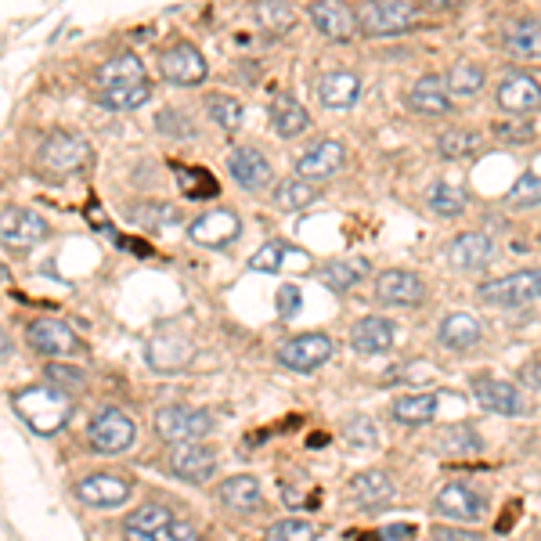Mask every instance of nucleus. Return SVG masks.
<instances>
[{
  "instance_id": "obj_1",
  "label": "nucleus",
  "mask_w": 541,
  "mask_h": 541,
  "mask_svg": "<svg viewBox=\"0 0 541 541\" xmlns=\"http://www.w3.org/2000/svg\"><path fill=\"white\" fill-rule=\"evenodd\" d=\"M152 94L148 87V76H145V65H141L138 55H123L109 58V62L98 69V98L105 109L112 112H130V109H141Z\"/></svg>"
},
{
  "instance_id": "obj_2",
  "label": "nucleus",
  "mask_w": 541,
  "mask_h": 541,
  "mask_svg": "<svg viewBox=\"0 0 541 541\" xmlns=\"http://www.w3.org/2000/svg\"><path fill=\"white\" fill-rule=\"evenodd\" d=\"M11 404L22 415V422H29V430L44 433V437L62 430L69 415H73V397H69V390H58V386H29V390L11 397Z\"/></svg>"
},
{
  "instance_id": "obj_3",
  "label": "nucleus",
  "mask_w": 541,
  "mask_h": 541,
  "mask_svg": "<svg viewBox=\"0 0 541 541\" xmlns=\"http://www.w3.org/2000/svg\"><path fill=\"white\" fill-rule=\"evenodd\" d=\"M419 22L415 0H365L358 8V26L368 37H397Z\"/></svg>"
},
{
  "instance_id": "obj_4",
  "label": "nucleus",
  "mask_w": 541,
  "mask_h": 541,
  "mask_svg": "<svg viewBox=\"0 0 541 541\" xmlns=\"http://www.w3.org/2000/svg\"><path fill=\"white\" fill-rule=\"evenodd\" d=\"M87 163H91V145L80 134H65V130L51 134L37 152L40 174L47 177H69L76 170H83Z\"/></svg>"
},
{
  "instance_id": "obj_5",
  "label": "nucleus",
  "mask_w": 541,
  "mask_h": 541,
  "mask_svg": "<svg viewBox=\"0 0 541 541\" xmlns=\"http://www.w3.org/2000/svg\"><path fill=\"white\" fill-rule=\"evenodd\" d=\"M213 412L206 408H188V404H170L156 412V433L166 444H184V441H202L213 433Z\"/></svg>"
},
{
  "instance_id": "obj_6",
  "label": "nucleus",
  "mask_w": 541,
  "mask_h": 541,
  "mask_svg": "<svg viewBox=\"0 0 541 541\" xmlns=\"http://www.w3.org/2000/svg\"><path fill=\"white\" fill-rule=\"evenodd\" d=\"M87 441H91V448L98 455H120V451H127L130 444L138 441V426L120 408H101L91 419V426H87Z\"/></svg>"
},
{
  "instance_id": "obj_7",
  "label": "nucleus",
  "mask_w": 541,
  "mask_h": 541,
  "mask_svg": "<svg viewBox=\"0 0 541 541\" xmlns=\"http://www.w3.org/2000/svg\"><path fill=\"white\" fill-rule=\"evenodd\" d=\"M477 296L487 303V307H505V311H513V307H523V303H531L541 296V271H516V275L491 278V282L480 285Z\"/></svg>"
},
{
  "instance_id": "obj_8",
  "label": "nucleus",
  "mask_w": 541,
  "mask_h": 541,
  "mask_svg": "<svg viewBox=\"0 0 541 541\" xmlns=\"http://www.w3.org/2000/svg\"><path fill=\"white\" fill-rule=\"evenodd\" d=\"M336 354L329 336H321V332H303V336H293V340H285L278 347V365L293 368V372H314L321 368L325 361Z\"/></svg>"
},
{
  "instance_id": "obj_9",
  "label": "nucleus",
  "mask_w": 541,
  "mask_h": 541,
  "mask_svg": "<svg viewBox=\"0 0 541 541\" xmlns=\"http://www.w3.org/2000/svg\"><path fill=\"white\" fill-rule=\"evenodd\" d=\"M47 239V221L40 213L22 210V206H4L0 213V242L4 249H33Z\"/></svg>"
},
{
  "instance_id": "obj_10",
  "label": "nucleus",
  "mask_w": 541,
  "mask_h": 541,
  "mask_svg": "<svg viewBox=\"0 0 541 541\" xmlns=\"http://www.w3.org/2000/svg\"><path fill=\"white\" fill-rule=\"evenodd\" d=\"M166 466H170L174 477L188 480V484H206V480H213V473H217V451L199 441H184V444H174Z\"/></svg>"
},
{
  "instance_id": "obj_11",
  "label": "nucleus",
  "mask_w": 541,
  "mask_h": 541,
  "mask_svg": "<svg viewBox=\"0 0 541 541\" xmlns=\"http://www.w3.org/2000/svg\"><path fill=\"white\" fill-rule=\"evenodd\" d=\"M159 73H163L166 83L195 87V83L206 80V58L199 55V47L174 44V47H166L163 58H159Z\"/></svg>"
},
{
  "instance_id": "obj_12",
  "label": "nucleus",
  "mask_w": 541,
  "mask_h": 541,
  "mask_svg": "<svg viewBox=\"0 0 541 541\" xmlns=\"http://www.w3.org/2000/svg\"><path fill=\"white\" fill-rule=\"evenodd\" d=\"M307 19L329 40H350L358 33V11H350L343 0H314L307 8Z\"/></svg>"
},
{
  "instance_id": "obj_13",
  "label": "nucleus",
  "mask_w": 541,
  "mask_h": 541,
  "mask_svg": "<svg viewBox=\"0 0 541 541\" xmlns=\"http://www.w3.org/2000/svg\"><path fill=\"white\" fill-rule=\"evenodd\" d=\"M433 509L437 516L444 520H455V523H477L484 516V495H477L473 487L466 484H444L433 498Z\"/></svg>"
},
{
  "instance_id": "obj_14",
  "label": "nucleus",
  "mask_w": 541,
  "mask_h": 541,
  "mask_svg": "<svg viewBox=\"0 0 541 541\" xmlns=\"http://www.w3.org/2000/svg\"><path fill=\"white\" fill-rule=\"evenodd\" d=\"M426 296V285L412 271H383L376 278V300L386 307H419Z\"/></svg>"
},
{
  "instance_id": "obj_15",
  "label": "nucleus",
  "mask_w": 541,
  "mask_h": 541,
  "mask_svg": "<svg viewBox=\"0 0 541 541\" xmlns=\"http://www.w3.org/2000/svg\"><path fill=\"white\" fill-rule=\"evenodd\" d=\"M239 217L231 210H210V213H202V217H195L192 228H188V239L199 242V246H213V249H221L228 246V242L239 239Z\"/></svg>"
},
{
  "instance_id": "obj_16",
  "label": "nucleus",
  "mask_w": 541,
  "mask_h": 541,
  "mask_svg": "<svg viewBox=\"0 0 541 541\" xmlns=\"http://www.w3.org/2000/svg\"><path fill=\"white\" fill-rule=\"evenodd\" d=\"M473 394L477 404L495 415H520L523 412V394L516 383H505L495 376H473Z\"/></svg>"
},
{
  "instance_id": "obj_17",
  "label": "nucleus",
  "mask_w": 541,
  "mask_h": 541,
  "mask_svg": "<svg viewBox=\"0 0 541 541\" xmlns=\"http://www.w3.org/2000/svg\"><path fill=\"white\" fill-rule=\"evenodd\" d=\"M29 343L37 354H47V358H58V354H76L80 350V340L76 332L58 318H37L29 325Z\"/></svg>"
},
{
  "instance_id": "obj_18",
  "label": "nucleus",
  "mask_w": 541,
  "mask_h": 541,
  "mask_svg": "<svg viewBox=\"0 0 541 541\" xmlns=\"http://www.w3.org/2000/svg\"><path fill=\"white\" fill-rule=\"evenodd\" d=\"M76 498L94 509H112V505H123L130 498V484L116 473H91L76 484Z\"/></svg>"
},
{
  "instance_id": "obj_19",
  "label": "nucleus",
  "mask_w": 541,
  "mask_h": 541,
  "mask_svg": "<svg viewBox=\"0 0 541 541\" xmlns=\"http://www.w3.org/2000/svg\"><path fill=\"white\" fill-rule=\"evenodd\" d=\"M343 156H347V152H343L340 141L321 138L296 159V174L307 177V181H325V177H332L343 166Z\"/></svg>"
},
{
  "instance_id": "obj_20",
  "label": "nucleus",
  "mask_w": 541,
  "mask_h": 541,
  "mask_svg": "<svg viewBox=\"0 0 541 541\" xmlns=\"http://www.w3.org/2000/svg\"><path fill=\"white\" fill-rule=\"evenodd\" d=\"M498 105H502L509 116H531L541 109V87L538 80L523 73H509L498 87Z\"/></svg>"
},
{
  "instance_id": "obj_21",
  "label": "nucleus",
  "mask_w": 541,
  "mask_h": 541,
  "mask_svg": "<svg viewBox=\"0 0 541 541\" xmlns=\"http://www.w3.org/2000/svg\"><path fill=\"white\" fill-rule=\"evenodd\" d=\"M350 498L361 505V509H368V513H376V509H383V505L394 502L397 487L394 480H390V473H383V469H368V473H358V477L350 480Z\"/></svg>"
},
{
  "instance_id": "obj_22",
  "label": "nucleus",
  "mask_w": 541,
  "mask_h": 541,
  "mask_svg": "<svg viewBox=\"0 0 541 541\" xmlns=\"http://www.w3.org/2000/svg\"><path fill=\"white\" fill-rule=\"evenodd\" d=\"M228 170H231V177H235V184L246 188V192H257V188H267V184H271V163L264 159V152H257V148H249V145L231 152Z\"/></svg>"
},
{
  "instance_id": "obj_23",
  "label": "nucleus",
  "mask_w": 541,
  "mask_h": 541,
  "mask_svg": "<svg viewBox=\"0 0 541 541\" xmlns=\"http://www.w3.org/2000/svg\"><path fill=\"white\" fill-rule=\"evenodd\" d=\"M307 267H311V257L303 249L289 246V242H267L249 257V271H267V275H275V271H307Z\"/></svg>"
},
{
  "instance_id": "obj_24",
  "label": "nucleus",
  "mask_w": 541,
  "mask_h": 541,
  "mask_svg": "<svg viewBox=\"0 0 541 541\" xmlns=\"http://www.w3.org/2000/svg\"><path fill=\"white\" fill-rule=\"evenodd\" d=\"M448 260L459 271H480L495 260V242L480 235V231H466V235H455L448 246Z\"/></svg>"
},
{
  "instance_id": "obj_25",
  "label": "nucleus",
  "mask_w": 541,
  "mask_h": 541,
  "mask_svg": "<svg viewBox=\"0 0 541 541\" xmlns=\"http://www.w3.org/2000/svg\"><path fill=\"white\" fill-rule=\"evenodd\" d=\"M397 340V329L394 321L379 318V314H372V318H361L354 329H350V347L358 350V354H383V350H390Z\"/></svg>"
},
{
  "instance_id": "obj_26",
  "label": "nucleus",
  "mask_w": 541,
  "mask_h": 541,
  "mask_svg": "<svg viewBox=\"0 0 541 541\" xmlns=\"http://www.w3.org/2000/svg\"><path fill=\"white\" fill-rule=\"evenodd\" d=\"M318 98L325 109H354V101L361 98V76L347 73V69L325 73L318 80Z\"/></svg>"
},
{
  "instance_id": "obj_27",
  "label": "nucleus",
  "mask_w": 541,
  "mask_h": 541,
  "mask_svg": "<svg viewBox=\"0 0 541 541\" xmlns=\"http://www.w3.org/2000/svg\"><path fill=\"white\" fill-rule=\"evenodd\" d=\"M408 109L419 116H444L451 109V91L441 76H422L408 91Z\"/></svg>"
},
{
  "instance_id": "obj_28",
  "label": "nucleus",
  "mask_w": 541,
  "mask_h": 541,
  "mask_svg": "<svg viewBox=\"0 0 541 541\" xmlns=\"http://www.w3.org/2000/svg\"><path fill=\"white\" fill-rule=\"evenodd\" d=\"M505 51L523 62H541V19H516L505 26Z\"/></svg>"
},
{
  "instance_id": "obj_29",
  "label": "nucleus",
  "mask_w": 541,
  "mask_h": 541,
  "mask_svg": "<svg viewBox=\"0 0 541 541\" xmlns=\"http://www.w3.org/2000/svg\"><path fill=\"white\" fill-rule=\"evenodd\" d=\"M177 516L166 509V505H141V509H134V513L127 516V523H123V531L130 534V538H166V527L174 523Z\"/></svg>"
},
{
  "instance_id": "obj_30",
  "label": "nucleus",
  "mask_w": 541,
  "mask_h": 541,
  "mask_svg": "<svg viewBox=\"0 0 541 541\" xmlns=\"http://www.w3.org/2000/svg\"><path fill=\"white\" fill-rule=\"evenodd\" d=\"M271 123H275L278 138L289 141L300 138L303 130L311 127V116H307V109H303L293 94H275V101H271Z\"/></svg>"
},
{
  "instance_id": "obj_31",
  "label": "nucleus",
  "mask_w": 541,
  "mask_h": 541,
  "mask_svg": "<svg viewBox=\"0 0 541 541\" xmlns=\"http://www.w3.org/2000/svg\"><path fill=\"white\" fill-rule=\"evenodd\" d=\"M480 336H484V329H480V321L469 318V314H448V318L441 321V329H437V340H441V347H448V350L477 347Z\"/></svg>"
},
{
  "instance_id": "obj_32",
  "label": "nucleus",
  "mask_w": 541,
  "mask_h": 541,
  "mask_svg": "<svg viewBox=\"0 0 541 541\" xmlns=\"http://www.w3.org/2000/svg\"><path fill=\"white\" fill-rule=\"evenodd\" d=\"M221 502L228 505V509H235V513H253L260 502H264V491H260V480L249 477V473H242V477H231L221 484Z\"/></svg>"
},
{
  "instance_id": "obj_33",
  "label": "nucleus",
  "mask_w": 541,
  "mask_h": 541,
  "mask_svg": "<svg viewBox=\"0 0 541 541\" xmlns=\"http://www.w3.org/2000/svg\"><path fill=\"white\" fill-rule=\"evenodd\" d=\"M394 419L404 426H426L437 415V394H404L394 401Z\"/></svg>"
},
{
  "instance_id": "obj_34",
  "label": "nucleus",
  "mask_w": 541,
  "mask_h": 541,
  "mask_svg": "<svg viewBox=\"0 0 541 541\" xmlns=\"http://www.w3.org/2000/svg\"><path fill=\"white\" fill-rule=\"evenodd\" d=\"M361 275H368L365 260H329L321 267V282L329 285L332 293H350L361 282Z\"/></svg>"
},
{
  "instance_id": "obj_35",
  "label": "nucleus",
  "mask_w": 541,
  "mask_h": 541,
  "mask_svg": "<svg viewBox=\"0 0 541 541\" xmlns=\"http://www.w3.org/2000/svg\"><path fill=\"white\" fill-rule=\"evenodd\" d=\"M480 148H484V138H480L477 130H444L441 138H437V152L444 159H469L477 156Z\"/></svg>"
},
{
  "instance_id": "obj_36",
  "label": "nucleus",
  "mask_w": 541,
  "mask_h": 541,
  "mask_svg": "<svg viewBox=\"0 0 541 541\" xmlns=\"http://www.w3.org/2000/svg\"><path fill=\"white\" fill-rule=\"evenodd\" d=\"M253 19L267 29V33H289L296 22V11L285 0H257L253 4Z\"/></svg>"
},
{
  "instance_id": "obj_37",
  "label": "nucleus",
  "mask_w": 541,
  "mask_h": 541,
  "mask_svg": "<svg viewBox=\"0 0 541 541\" xmlns=\"http://www.w3.org/2000/svg\"><path fill=\"white\" fill-rule=\"evenodd\" d=\"M318 199V188H314L307 177H289V181L278 184L275 192V202L282 206V210H303V206H311V202Z\"/></svg>"
},
{
  "instance_id": "obj_38",
  "label": "nucleus",
  "mask_w": 541,
  "mask_h": 541,
  "mask_svg": "<svg viewBox=\"0 0 541 541\" xmlns=\"http://www.w3.org/2000/svg\"><path fill=\"white\" fill-rule=\"evenodd\" d=\"M444 83H448L451 94H459V98H473V94L484 87V69H480V65H473V62H459L448 76H444Z\"/></svg>"
},
{
  "instance_id": "obj_39",
  "label": "nucleus",
  "mask_w": 541,
  "mask_h": 541,
  "mask_svg": "<svg viewBox=\"0 0 541 541\" xmlns=\"http://www.w3.org/2000/svg\"><path fill=\"white\" fill-rule=\"evenodd\" d=\"M206 109H210V116L217 120V127H224L228 134H235V130L242 127V116H246V109H242L235 98H228V94H210V98H206Z\"/></svg>"
},
{
  "instance_id": "obj_40",
  "label": "nucleus",
  "mask_w": 541,
  "mask_h": 541,
  "mask_svg": "<svg viewBox=\"0 0 541 541\" xmlns=\"http://www.w3.org/2000/svg\"><path fill=\"white\" fill-rule=\"evenodd\" d=\"M441 451L444 455H477L480 451V437L469 422H459L451 430L441 433Z\"/></svg>"
},
{
  "instance_id": "obj_41",
  "label": "nucleus",
  "mask_w": 541,
  "mask_h": 541,
  "mask_svg": "<svg viewBox=\"0 0 541 541\" xmlns=\"http://www.w3.org/2000/svg\"><path fill=\"white\" fill-rule=\"evenodd\" d=\"M430 210L437 213V217H459L462 210H466V195L455 188V184H433L430 188Z\"/></svg>"
},
{
  "instance_id": "obj_42",
  "label": "nucleus",
  "mask_w": 541,
  "mask_h": 541,
  "mask_svg": "<svg viewBox=\"0 0 541 541\" xmlns=\"http://www.w3.org/2000/svg\"><path fill=\"white\" fill-rule=\"evenodd\" d=\"M130 217L138 224H145V228H170V224L181 221V213L174 206H166V202H141V206L130 210Z\"/></svg>"
},
{
  "instance_id": "obj_43",
  "label": "nucleus",
  "mask_w": 541,
  "mask_h": 541,
  "mask_svg": "<svg viewBox=\"0 0 541 541\" xmlns=\"http://www.w3.org/2000/svg\"><path fill=\"white\" fill-rule=\"evenodd\" d=\"M505 199H509V206H516V210H531V206H541V177L538 174H520Z\"/></svg>"
},
{
  "instance_id": "obj_44",
  "label": "nucleus",
  "mask_w": 541,
  "mask_h": 541,
  "mask_svg": "<svg viewBox=\"0 0 541 541\" xmlns=\"http://www.w3.org/2000/svg\"><path fill=\"white\" fill-rule=\"evenodd\" d=\"M314 523L307 520H278L271 523V531H267V538H275V541H307L314 538Z\"/></svg>"
},
{
  "instance_id": "obj_45",
  "label": "nucleus",
  "mask_w": 541,
  "mask_h": 541,
  "mask_svg": "<svg viewBox=\"0 0 541 541\" xmlns=\"http://www.w3.org/2000/svg\"><path fill=\"white\" fill-rule=\"evenodd\" d=\"M275 303H278V318L289 321V318H296V311L303 307V293L296 289V285H282Z\"/></svg>"
},
{
  "instance_id": "obj_46",
  "label": "nucleus",
  "mask_w": 541,
  "mask_h": 541,
  "mask_svg": "<svg viewBox=\"0 0 541 541\" xmlns=\"http://www.w3.org/2000/svg\"><path fill=\"white\" fill-rule=\"evenodd\" d=\"M495 134L505 145H523V141L534 138V127L531 123H502V127H495Z\"/></svg>"
},
{
  "instance_id": "obj_47",
  "label": "nucleus",
  "mask_w": 541,
  "mask_h": 541,
  "mask_svg": "<svg viewBox=\"0 0 541 541\" xmlns=\"http://www.w3.org/2000/svg\"><path fill=\"white\" fill-rule=\"evenodd\" d=\"M347 437H350V444H365V448H372V444H376V433H372L368 419H354V422H350Z\"/></svg>"
},
{
  "instance_id": "obj_48",
  "label": "nucleus",
  "mask_w": 541,
  "mask_h": 541,
  "mask_svg": "<svg viewBox=\"0 0 541 541\" xmlns=\"http://www.w3.org/2000/svg\"><path fill=\"white\" fill-rule=\"evenodd\" d=\"M47 379H51V383H65V386H80L83 372H76V368H62V365H47Z\"/></svg>"
},
{
  "instance_id": "obj_49",
  "label": "nucleus",
  "mask_w": 541,
  "mask_h": 541,
  "mask_svg": "<svg viewBox=\"0 0 541 541\" xmlns=\"http://www.w3.org/2000/svg\"><path fill=\"white\" fill-rule=\"evenodd\" d=\"M192 538H195V527H192V523L174 520L170 527H166V538H163V541H192Z\"/></svg>"
},
{
  "instance_id": "obj_50",
  "label": "nucleus",
  "mask_w": 541,
  "mask_h": 541,
  "mask_svg": "<svg viewBox=\"0 0 541 541\" xmlns=\"http://www.w3.org/2000/svg\"><path fill=\"white\" fill-rule=\"evenodd\" d=\"M379 538H415V523H386Z\"/></svg>"
},
{
  "instance_id": "obj_51",
  "label": "nucleus",
  "mask_w": 541,
  "mask_h": 541,
  "mask_svg": "<svg viewBox=\"0 0 541 541\" xmlns=\"http://www.w3.org/2000/svg\"><path fill=\"white\" fill-rule=\"evenodd\" d=\"M433 538H441V541H473L477 538V534H469V531H448V527H437V531H433Z\"/></svg>"
},
{
  "instance_id": "obj_52",
  "label": "nucleus",
  "mask_w": 541,
  "mask_h": 541,
  "mask_svg": "<svg viewBox=\"0 0 541 541\" xmlns=\"http://www.w3.org/2000/svg\"><path fill=\"white\" fill-rule=\"evenodd\" d=\"M523 379L534 386H541V368H523Z\"/></svg>"
}]
</instances>
